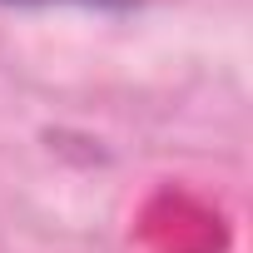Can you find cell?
Segmentation results:
<instances>
[{
  "mask_svg": "<svg viewBox=\"0 0 253 253\" xmlns=\"http://www.w3.org/2000/svg\"><path fill=\"white\" fill-rule=\"evenodd\" d=\"M5 10H55V5H70V10H99V15H124L134 10L139 0H0Z\"/></svg>",
  "mask_w": 253,
  "mask_h": 253,
  "instance_id": "obj_1",
  "label": "cell"
}]
</instances>
